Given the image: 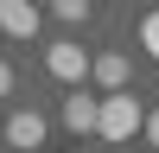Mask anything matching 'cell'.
I'll list each match as a JSON object with an SVG mask.
<instances>
[{
	"label": "cell",
	"mask_w": 159,
	"mask_h": 153,
	"mask_svg": "<svg viewBox=\"0 0 159 153\" xmlns=\"http://www.w3.org/2000/svg\"><path fill=\"white\" fill-rule=\"evenodd\" d=\"M38 26H45V13L32 0H0V32L7 38H38Z\"/></svg>",
	"instance_id": "3"
},
{
	"label": "cell",
	"mask_w": 159,
	"mask_h": 153,
	"mask_svg": "<svg viewBox=\"0 0 159 153\" xmlns=\"http://www.w3.org/2000/svg\"><path fill=\"white\" fill-rule=\"evenodd\" d=\"M140 115H147V109H140L127 89H108V96L96 102V134L102 140H134L140 134Z\"/></svg>",
	"instance_id": "1"
},
{
	"label": "cell",
	"mask_w": 159,
	"mask_h": 153,
	"mask_svg": "<svg viewBox=\"0 0 159 153\" xmlns=\"http://www.w3.org/2000/svg\"><path fill=\"white\" fill-rule=\"evenodd\" d=\"M51 13H57V19H70V26H76V19H89V0H51Z\"/></svg>",
	"instance_id": "7"
},
{
	"label": "cell",
	"mask_w": 159,
	"mask_h": 153,
	"mask_svg": "<svg viewBox=\"0 0 159 153\" xmlns=\"http://www.w3.org/2000/svg\"><path fill=\"white\" fill-rule=\"evenodd\" d=\"M140 134H147L153 147H159V109H147V115H140Z\"/></svg>",
	"instance_id": "9"
},
{
	"label": "cell",
	"mask_w": 159,
	"mask_h": 153,
	"mask_svg": "<svg viewBox=\"0 0 159 153\" xmlns=\"http://www.w3.org/2000/svg\"><path fill=\"white\" fill-rule=\"evenodd\" d=\"M64 128H70V134H96V102H89L83 89L64 102Z\"/></svg>",
	"instance_id": "5"
},
{
	"label": "cell",
	"mask_w": 159,
	"mask_h": 153,
	"mask_svg": "<svg viewBox=\"0 0 159 153\" xmlns=\"http://www.w3.org/2000/svg\"><path fill=\"white\" fill-rule=\"evenodd\" d=\"M0 96H13V64L0 58Z\"/></svg>",
	"instance_id": "10"
},
{
	"label": "cell",
	"mask_w": 159,
	"mask_h": 153,
	"mask_svg": "<svg viewBox=\"0 0 159 153\" xmlns=\"http://www.w3.org/2000/svg\"><path fill=\"white\" fill-rule=\"evenodd\" d=\"M7 140H13V147H38V140H45V115H38V109H19L7 121Z\"/></svg>",
	"instance_id": "4"
},
{
	"label": "cell",
	"mask_w": 159,
	"mask_h": 153,
	"mask_svg": "<svg viewBox=\"0 0 159 153\" xmlns=\"http://www.w3.org/2000/svg\"><path fill=\"white\" fill-rule=\"evenodd\" d=\"M89 76H96L102 89H121V83H127V58H121V51H108V58H89Z\"/></svg>",
	"instance_id": "6"
},
{
	"label": "cell",
	"mask_w": 159,
	"mask_h": 153,
	"mask_svg": "<svg viewBox=\"0 0 159 153\" xmlns=\"http://www.w3.org/2000/svg\"><path fill=\"white\" fill-rule=\"evenodd\" d=\"M140 45H147L153 64H159V13H147V19H140Z\"/></svg>",
	"instance_id": "8"
},
{
	"label": "cell",
	"mask_w": 159,
	"mask_h": 153,
	"mask_svg": "<svg viewBox=\"0 0 159 153\" xmlns=\"http://www.w3.org/2000/svg\"><path fill=\"white\" fill-rule=\"evenodd\" d=\"M45 70L57 76V83H83L89 76V51L76 45V38H57V45L45 51Z\"/></svg>",
	"instance_id": "2"
}]
</instances>
